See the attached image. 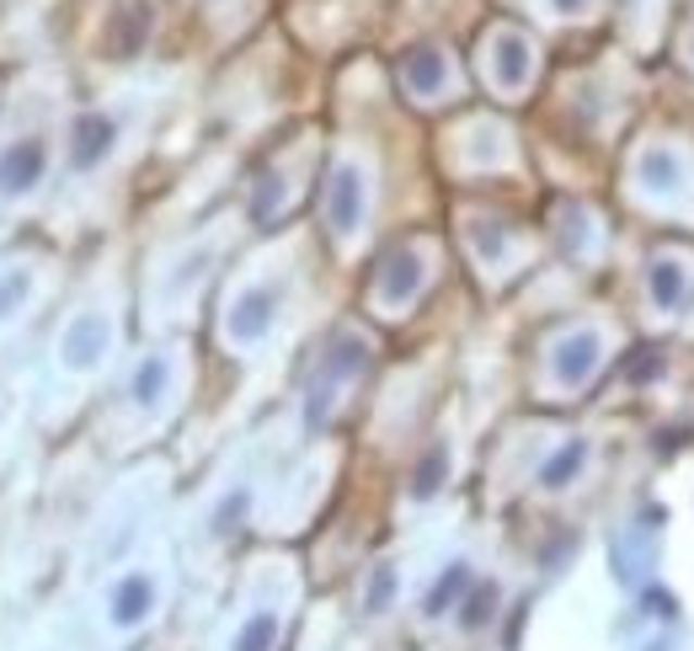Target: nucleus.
I'll return each instance as SVG.
<instances>
[{"instance_id":"1","label":"nucleus","mask_w":694,"mask_h":651,"mask_svg":"<svg viewBox=\"0 0 694 651\" xmlns=\"http://www.w3.org/2000/svg\"><path fill=\"white\" fill-rule=\"evenodd\" d=\"M598 363H604V336H598V331H571L567 342L556 347V358H551V369H556V385H561V391L588 385V380L598 374Z\"/></svg>"},{"instance_id":"2","label":"nucleus","mask_w":694,"mask_h":651,"mask_svg":"<svg viewBox=\"0 0 694 651\" xmlns=\"http://www.w3.org/2000/svg\"><path fill=\"white\" fill-rule=\"evenodd\" d=\"M364 358H369V347L358 342V336H342L331 353H326V363H320V385H311V427H320L326 422V400H331V385L337 380H348V374H358L364 369Z\"/></svg>"},{"instance_id":"3","label":"nucleus","mask_w":694,"mask_h":651,"mask_svg":"<svg viewBox=\"0 0 694 651\" xmlns=\"http://www.w3.org/2000/svg\"><path fill=\"white\" fill-rule=\"evenodd\" d=\"M326 214H331V230L337 235H353L358 219H364V177L353 161H342L331 171V188H326Z\"/></svg>"},{"instance_id":"4","label":"nucleus","mask_w":694,"mask_h":651,"mask_svg":"<svg viewBox=\"0 0 694 651\" xmlns=\"http://www.w3.org/2000/svg\"><path fill=\"white\" fill-rule=\"evenodd\" d=\"M43 144L38 139H16V144H5L0 150V193L16 197V193H33L38 182H43Z\"/></svg>"},{"instance_id":"5","label":"nucleus","mask_w":694,"mask_h":651,"mask_svg":"<svg viewBox=\"0 0 694 651\" xmlns=\"http://www.w3.org/2000/svg\"><path fill=\"white\" fill-rule=\"evenodd\" d=\"M113 118H102V113H80L75 118V129H70V161L80 166V171H91L108 150H113Z\"/></svg>"},{"instance_id":"6","label":"nucleus","mask_w":694,"mask_h":651,"mask_svg":"<svg viewBox=\"0 0 694 651\" xmlns=\"http://www.w3.org/2000/svg\"><path fill=\"white\" fill-rule=\"evenodd\" d=\"M273 310H278L273 289H247V294L236 299V310H230V336H236V342H262L267 326H273Z\"/></svg>"},{"instance_id":"7","label":"nucleus","mask_w":694,"mask_h":651,"mask_svg":"<svg viewBox=\"0 0 694 651\" xmlns=\"http://www.w3.org/2000/svg\"><path fill=\"white\" fill-rule=\"evenodd\" d=\"M150 609H155V583L144 572H128L124 583L113 587V625L134 630V625L150 620Z\"/></svg>"},{"instance_id":"8","label":"nucleus","mask_w":694,"mask_h":651,"mask_svg":"<svg viewBox=\"0 0 694 651\" xmlns=\"http://www.w3.org/2000/svg\"><path fill=\"white\" fill-rule=\"evenodd\" d=\"M102 353H108V321L102 316H80L64 331V363L70 369H91Z\"/></svg>"},{"instance_id":"9","label":"nucleus","mask_w":694,"mask_h":651,"mask_svg":"<svg viewBox=\"0 0 694 651\" xmlns=\"http://www.w3.org/2000/svg\"><path fill=\"white\" fill-rule=\"evenodd\" d=\"M492 80H497L503 91H518V86L529 80V43H523V38L503 33V38L492 43Z\"/></svg>"},{"instance_id":"10","label":"nucleus","mask_w":694,"mask_h":651,"mask_svg":"<svg viewBox=\"0 0 694 651\" xmlns=\"http://www.w3.org/2000/svg\"><path fill=\"white\" fill-rule=\"evenodd\" d=\"M417 289H422V261L412 257V252H395V257L384 261V272H379V294L390 305H406Z\"/></svg>"},{"instance_id":"11","label":"nucleus","mask_w":694,"mask_h":651,"mask_svg":"<svg viewBox=\"0 0 694 651\" xmlns=\"http://www.w3.org/2000/svg\"><path fill=\"white\" fill-rule=\"evenodd\" d=\"M690 299V267L684 261H652V305L679 310Z\"/></svg>"},{"instance_id":"12","label":"nucleus","mask_w":694,"mask_h":651,"mask_svg":"<svg viewBox=\"0 0 694 651\" xmlns=\"http://www.w3.org/2000/svg\"><path fill=\"white\" fill-rule=\"evenodd\" d=\"M401 75H406V86H412L417 97H433V91H443L449 65H443L439 49H412V54L401 60Z\"/></svg>"},{"instance_id":"13","label":"nucleus","mask_w":694,"mask_h":651,"mask_svg":"<svg viewBox=\"0 0 694 651\" xmlns=\"http://www.w3.org/2000/svg\"><path fill=\"white\" fill-rule=\"evenodd\" d=\"M582 464H588V444H582V438H571L567 449H561V455H556L551 464H545V470H540V486L561 492V486H571V475H577Z\"/></svg>"},{"instance_id":"14","label":"nucleus","mask_w":694,"mask_h":651,"mask_svg":"<svg viewBox=\"0 0 694 651\" xmlns=\"http://www.w3.org/2000/svg\"><path fill=\"white\" fill-rule=\"evenodd\" d=\"M465 587H470V566H465V561H454L439 583H433V592H428V614H433V620L449 614V609L459 603V592H465Z\"/></svg>"},{"instance_id":"15","label":"nucleus","mask_w":694,"mask_h":651,"mask_svg":"<svg viewBox=\"0 0 694 651\" xmlns=\"http://www.w3.org/2000/svg\"><path fill=\"white\" fill-rule=\"evenodd\" d=\"M166 380H172V363H166V358H144V363L134 369V400H139V406H155V400L166 395Z\"/></svg>"},{"instance_id":"16","label":"nucleus","mask_w":694,"mask_h":651,"mask_svg":"<svg viewBox=\"0 0 694 651\" xmlns=\"http://www.w3.org/2000/svg\"><path fill=\"white\" fill-rule=\"evenodd\" d=\"M273 641H278V614H252L241 630H236V641H230V651H273Z\"/></svg>"},{"instance_id":"17","label":"nucleus","mask_w":694,"mask_h":651,"mask_svg":"<svg viewBox=\"0 0 694 651\" xmlns=\"http://www.w3.org/2000/svg\"><path fill=\"white\" fill-rule=\"evenodd\" d=\"M492 614H497V583H481L470 598H465L459 625H465V630H481V625H492Z\"/></svg>"},{"instance_id":"18","label":"nucleus","mask_w":694,"mask_h":651,"mask_svg":"<svg viewBox=\"0 0 694 651\" xmlns=\"http://www.w3.org/2000/svg\"><path fill=\"white\" fill-rule=\"evenodd\" d=\"M144 33H150V5H128L124 27L113 33V54H118V60H128V54H134V43H139Z\"/></svg>"},{"instance_id":"19","label":"nucleus","mask_w":694,"mask_h":651,"mask_svg":"<svg viewBox=\"0 0 694 651\" xmlns=\"http://www.w3.org/2000/svg\"><path fill=\"white\" fill-rule=\"evenodd\" d=\"M443 470H449V455L443 449H433V455L417 464V481H412V497H433L439 492V481H443Z\"/></svg>"},{"instance_id":"20","label":"nucleus","mask_w":694,"mask_h":651,"mask_svg":"<svg viewBox=\"0 0 694 651\" xmlns=\"http://www.w3.org/2000/svg\"><path fill=\"white\" fill-rule=\"evenodd\" d=\"M390 598H395V572H390V566H375L369 592H364V609H369V614H384V609H390Z\"/></svg>"},{"instance_id":"21","label":"nucleus","mask_w":694,"mask_h":651,"mask_svg":"<svg viewBox=\"0 0 694 651\" xmlns=\"http://www.w3.org/2000/svg\"><path fill=\"white\" fill-rule=\"evenodd\" d=\"M22 294H27V272H11V278H0V316H5L11 305H22Z\"/></svg>"},{"instance_id":"22","label":"nucleus","mask_w":694,"mask_h":651,"mask_svg":"<svg viewBox=\"0 0 694 651\" xmlns=\"http://www.w3.org/2000/svg\"><path fill=\"white\" fill-rule=\"evenodd\" d=\"M241 508H247V492H236V497H230V502L219 508V519H214V528H219V534H230V528H236V519H241Z\"/></svg>"},{"instance_id":"23","label":"nucleus","mask_w":694,"mask_h":651,"mask_svg":"<svg viewBox=\"0 0 694 651\" xmlns=\"http://www.w3.org/2000/svg\"><path fill=\"white\" fill-rule=\"evenodd\" d=\"M561 5H577V0H561Z\"/></svg>"},{"instance_id":"24","label":"nucleus","mask_w":694,"mask_h":651,"mask_svg":"<svg viewBox=\"0 0 694 651\" xmlns=\"http://www.w3.org/2000/svg\"><path fill=\"white\" fill-rule=\"evenodd\" d=\"M652 651H663V647H652Z\"/></svg>"}]
</instances>
